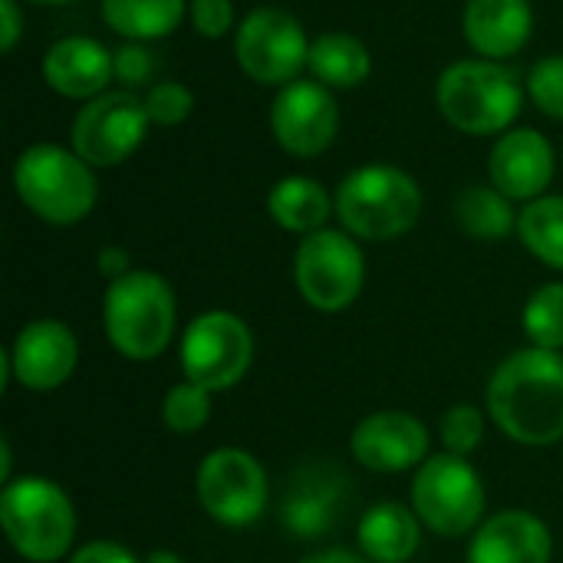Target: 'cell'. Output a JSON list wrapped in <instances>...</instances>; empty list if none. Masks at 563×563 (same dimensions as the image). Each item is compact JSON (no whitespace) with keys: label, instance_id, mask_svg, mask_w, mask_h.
I'll return each mask as SVG.
<instances>
[{"label":"cell","instance_id":"6da1fadb","mask_svg":"<svg viewBox=\"0 0 563 563\" xmlns=\"http://www.w3.org/2000/svg\"><path fill=\"white\" fill-rule=\"evenodd\" d=\"M488 416L518 445L544 449L563 439V356L515 350L488 379Z\"/></svg>","mask_w":563,"mask_h":563},{"label":"cell","instance_id":"7a4b0ae2","mask_svg":"<svg viewBox=\"0 0 563 563\" xmlns=\"http://www.w3.org/2000/svg\"><path fill=\"white\" fill-rule=\"evenodd\" d=\"M525 96L528 82H521L508 63L485 56L455 59L439 73L435 82V106L442 119L462 135L475 139H498L515 129Z\"/></svg>","mask_w":563,"mask_h":563},{"label":"cell","instance_id":"3957f363","mask_svg":"<svg viewBox=\"0 0 563 563\" xmlns=\"http://www.w3.org/2000/svg\"><path fill=\"white\" fill-rule=\"evenodd\" d=\"M13 191L20 205L53 228L86 221L99 201V178L89 162L56 142L26 145L13 162Z\"/></svg>","mask_w":563,"mask_h":563},{"label":"cell","instance_id":"277c9868","mask_svg":"<svg viewBox=\"0 0 563 563\" xmlns=\"http://www.w3.org/2000/svg\"><path fill=\"white\" fill-rule=\"evenodd\" d=\"M336 218L356 241H396L409 234L422 218L419 181L389 162H373L353 168L333 195Z\"/></svg>","mask_w":563,"mask_h":563},{"label":"cell","instance_id":"5b68a950","mask_svg":"<svg viewBox=\"0 0 563 563\" xmlns=\"http://www.w3.org/2000/svg\"><path fill=\"white\" fill-rule=\"evenodd\" d=\"M178 323V303L172 284L155 271H129L112 280L102 297V327L112 350L132 363L158 360Z\"/></svg>","mask_w":563,"mask_h":563},{"label":"cell","instance_id":"8992f818","mask_svg":"<svg viewBox=\"0 0 563 563\" xmlns=\"http://www.w3.org/2000/svg\"><path fill=\"white\" fill-rule=\"evenodd\" d=\"M0 528L23 561H63L73 554L76 508L56 482L20 475L0 492Z\"/></svg>","mask_w":563,"mask_h":563},{"label":"cell","instance_id":"52a82bcc","mask_svg":"<svg viewBox=\"0 0 563 563\" xmlns=\"http://www.w3.org/2000/svg\"><path fill=\"white\" fill-rule=\"evenodd\" d=\"M485 482L462 455H432L412 478V511L439 538H465L485 518Z\"/></svg>","mask_w":563,"mask_h":563},{"label":"cell","instance_id":"ba28073f","mask_svg":"<svg viewBox=\"0 0 563 563\" xmlns=\"http://www.w3.org/2000/svg\"><path fill=\"white\" fill-rule=\"evenodd\" d=\"M294 280L307 307L340 313L353 307L366 284V257L353 234L323 228L300 241L294 254Z\"/></svg>","mask_w":563,"mask_h":563},{"label":"cell","instance_id":"9c48e42d","mask_svg":"<svg viewBox=\"0 0 563 563\" xmlns=\"http://www.w3.org/2000/svg\"><path fill=\"white\" fill-rule=\"evenodd\" d=\"M303 23L284 7H254L234 30V59L257 86H287L300 79L310 59Z\"/></svg>","mask_w":563,"mask_h":563},{"label":"cell","instance_id":"30bf717a","mask_svg":"<svg viewBox=\"0 0 563 563\" xmlns=\"http://www.w3.org/2000/svg\"><path fill=\"white\" fill-rule=\"evenodd\" d=\"M145 99L129 89H106L82 102L69 122V148L92 168H115L129 162L148 135Z\"/></svg>","mask_w":563,"mask_h":563},{"label":"cell","instance_id":"8fae6325","mask_svg":"<svg viewBox=\"0 0 563 563\" xmlns=\"http://www.w3.org/2000/svg\"><path fill=\"white\" fill-rule=\"evenodd\" d=\"M178 363L188 383H198L208 393H228L254 363V336L238 313L208 310L188 323Z\"/></svg>","mask_w":563,"mask_h":563},{"label":"cell","instance_id":"7c38bea8","mask_svg":"<svg viewBox=\"0 0 563 563\" xmlns=\"http://www.w3.org/2000/svg\"><path fill=\"white\" fill-rule=\"evenodd\" d=\"M195 492L208 518L224 528H247L267 508V472L251 452L224 445L198 465Z\"/></svg>","mask_w":563,"mask_h":563},{"label":"cell","instance_id":"4fadbf2b","mask_svg":"<svg viewBox=\"0 0 563 563\" xmlns=\"http://www.w3.org/2000/svg\"><path fill=\"white\" fill-rule=\"evenodd\" d=\"M271 132L294 158L323 155L340 132V102L333 89L317 79H294L280 86L271 102Z\"/></svg>","mask_w":563,"mask_h":563},{"label":"cell","instance_id":"5bb4252c","mask_svg":"<svg viewBox=\"0 0 563 563\" xmlns=\"http://www.w3.org/2000/svg\"><path fill=\"white\" fill-rule=\"evenodd\" d=\"M558 172L554 142L541 129L515 125L495 139L488 155V178L492 185L508 195L511 201H534L548 195Z\"/></svg>","mask_w":563,"mask_h":563},{"label":"cell","instance_id":"9a60e30c","mask_svg":"<svg viewBox=\"0 0 563 563\" xmlns=\"http://www.w3.org/2000/svg\"><path fill=\"white\" fill-rule=\"evenodd\" d=\"M353 459L379 475H399L419 468L429 459V429L409 412H373L356 422L350 435Z\"/></svg>","mask_w":563,"mask_h":563},{"label":"cell","instance_id":"2e32d148","mask_svg":"<svg viewBox=\"0 0 563 563\" xmlns=\"http://www.w3.org/2000/svg\"><path fill=\"white\" fill-rule=\"evenodd\" d=\"M10 353L13 379L30 393L59 389L79 366V340L63 320H33L26 323Z\"/></svg>","mask_w":563,"mask_h":563},{"label":"cell","instance_id":"e0dca14e","mask_svg":"<svg viewBox=\"0 0 563 563\" xmlns=\"http://www.w3.org/2000/svg\"><path fill=\"white\" fill-rule=\"evenodd\" d=\"M40 76L43 82L76 102H89L109 89L112 76V49L99 43L96 36H63L56 40L43 59H40Z\"/></svg>","mask_w":563,"mask_h":563},{"label":"cell","instance_id":"ac0fdd59","mask_svg":"<svg viewBox=\"0 0 563 563\" xmlns=\"http://www.w3.org/2000/svg\"><path fill=\"white\" fill-rule=\"evenodd\" d=\"M554 538L548 525L521 508H508L478 525L468 563H551Z\"/></svg>","mask_w":563,"mask_h":563},{"label":"cell","instance_id":"d6986e66","mask_svg":"<svg viewBox=\"0 0 563 563\" xmlns=\"http://www.w3.org/2000/svg\"><path fill=\"white\" fill-rule=\"evenodd\" d=\"M462 33L478 56L505 63L528 46L534 33V7L531 0H468Z\"/></svg>","mask_w":563,"mask_h":563},{"label":"cell","instance_id":"ffe728a7","mask_svg":"<svg viewBox=\"0 0 563 563\" xmlns=\"http://www.w3.org/2000/svg\"><path fill=\"white\" fill-rule=\"evenodd\" d=\"M340 485H346V478L333 475L323 465L300 468L284 495V508H280L284 528L303 541L327 534L340 518V498H343Z\"/></svg>","mask_w":563,"mask_h":563},{"label":"cell","instance_id":"44dd1931","mask_svg":"<svg viewBox=\"0 0 563 563\" xmlns=\"http://www.w3.org/2000/svg\"><path fill=\"white\" fill-rule=\"evenodd\" d=\"M356 541L373 563H409L422 541V521L399 501H379L360 518Z\"/></svg>","mask_w":563,"mask_h":563},{"label":"cell","instance_id":"7402d4cb","mask_svg":"<svg viewBox=\"0 0 563 563\" xmlns=\"http://www.w3.org/2000/svg\"><path fill=\"white\" fill-rule=\"evenodd\" d=\"M267 214L280 231L290 234H313L323 231L330 214H336L333 195L310 175H287L267 191Z\"/></svg>","mask_w":563,"mask_h":563},{"label":"cell","instance_id":"603a6c76","mask_svg":"<svg viewBox=\"0 0 563 563\" xmlns=\"http://www.w3.org/2000/svg\"><path fill=\"white\" fill-rule=\"evenodd\" d=\"M307 73H310V79H317L330 89H356L373 73V53L360 36L330 30L310 43Z\"/></svg>","mask_w":563,"mask_h":563},{"label":"cell","instance_id":"cb8c5ba5","mask_svg":"<svg viewBox=\"0 0 563 563\" xmlns=\"http://www.w3.org/2000/svg\"><path fill=\"white\" fill-rule=\"evenodd\" d=\"M99 7L109 30L135 43L172 36L188 13V0H102Z\"/></svg>","mask_w":563,"mask_h":563},{"label":"cell","instance_id":"d4e9b609","mask_svg":"<svg viewBox=\"0 0 563 563\" xmlns=\"http://www.w3.org/2000/svg\"><path fill=\"white\" fill-rule=\"evenodd\" d=\"M518 214L515 201L495 185H468L455 198V221L475 241H505L518 234Z\"/></svg>","mask_w":563,"mask_h":563},{"label":"cell","instance_id":"484cf974","mask_svg":"<svg viewBox=\"0 0 563 563\" xmlns=\"http://www.w3.org/2000/svg\"><path fill=\"white\" fill-rule=\"evenodd\" d=\"M518 238L544 267L563 271V195H541L518 214Z\"/></svg>","mask_w":563,"mask_h":563},{"label":"cell","instance_id":"4316f807","mask_svg":"<svg viewBox=\"0 0 563 563\" xmlns=\"http://www.w3.org/2000/svg\"><path fill=\"white\" fill-rule=\"evenodd\" d=\"M525 336L538 350H563V280H551L531 294L521 313Z\"/></svg>","mask_w":563,"mask_h":563},{"label":"cell","instance_id":"83f0119b","mask_svg":"<svg viewBox=\"0 0 563 563\" xmlns=\"http://www.w3.org/2000/svg\"><path fill=\"white\" fill-rule=\"evenodd\" d=\"M162 419H165L168 432H175V435L201 432L211 419V393L201 389L198 383H188V379L172 386L165 402H162Z\"/></svg>","mask_w":563,"mask_h":563},{"label":"cell","instance_id":"f1b7e54d","mask_svg":"<svg viewBox=\"0 0 563 563\" xmlns=\"http://www.w3.org/2000/svg\"><path fill=\"white\" fill-rule=\"evenodd\" d=\"M142 99H145V112L152 125H162V129L181 125L195 109V92L178 79H158L155 86L145 89Z\"/></svg>","mask_w":563,"mask_h":563},{"label":"cell","instance_id":"f546056e","mask_svg":"<svg viewBox=\"0 0 563 563\" xmlns=\"http://www.w3.org/2000/svg\"><path fill=\"white\" fill-rule=\"evenodd\" d=\"M485 442V412L472 402H459L442 416V445L452 455L468 459Z\"/></svg>","mask_w":563,"mask_h":563},{"label":"cell","instance_id":"4dcf8cb0","mask_svg":"<svg viewBox=\"0 0 563 563\" xmlns=\"http://www.w3.org/2000/svg\"><path fill=\"white\" fill-rule=\"evenodd\" d=\"M528 96L548 119L563 122V53L544 56L531 66Z\"/></svg>","mask_w":563,"mask_h":563},{"label":"cell","instance_id":"1f68e13d","mask_svg":"<svg viewBox=\"0 0 563 563\" xmlns=\"http://www.w3.org/2000/svg\"><path fill=\"white\" fill-rule=\"evenodd\" d=\"M112 76H115L119 89H129V92L155 86L152 82V76H155L152 49L145 43H135V40H125L122 46H115L112 49Z\"/></svg>","mask_w":563,"mask_h":563},{"label":"cell","instance_id":"d6a6232c","mask_svg":"<svg viewBox=\"0 0 563 563\" xmlns=\"http://www.w3.org/2000/svg\"><path fill=\"white\" fill-rule=\"evenodd\" d=\"M188 20L205 40H221L238 30L231 0H188Z\"/></svg>","mask_w":563,"mask_h":563},{"label":"cell","instance_id":"836d02e7","mask_svg":"<svg viewBox=\"0 0 563 563\" xmlns=\"http://www.w3.org/2000/svg\"><path fill=\"white\" fill-rule=\"evenodd\" d=\"M66 563H142L125 544L119 541H89L76 548Z\"/></svg>","mask_w":563,"mask_h":563},{"label":"cell","instance_id":"e575fe53","mask_svg":"<svg viewBox=\"0 0 563 563\" xmlns=\"http://www.w3.org/2000/svg\"><path fill=\"white\" fill-rule=\"evenodd\" d=\"M23 10L20 0H0V49L13 53L23 36Z\"/></svg>","mask_w":563,"mask_h":563},{"label":"cell","instance_id":"d590c367","mask_svg":"<svg viewBox=\"0 0 563 563\" xmlns=\"http://www.w3.org/2000/svg\"><path fill=\"white\" fill-rule=\"evenodd\" d=\"M96 267H99V274L112 284V280H119V277H125L129 271H135L132 267V257H129V251L125 247H119V244H106L102 251H99V257H96Z\"/></svg>","mask_w":563,"mask_h":563},{"label":"cell","instance_id":"8d00e7d4","mask_svg":"<svg viewBox=\"0 0 563 563\" xmlns=\"http://www.w3.org/2000/svg\"><path fill=\"white\" fill-rule=\"evenodd\" d=\"M303 563H373V561H369V558H363V554H353V551H346V548H330V551H320V554L307 558Z\"/></svg>","mask_w":563,"mask_h":563},{"label":"cell","instance_id":"74e56055","mask_svg":"<svg viewBox=\"0 0 563 563\" xmlns=\"http://www.w3.org/2000/svg\"><path fill=\"white\" fill-rule=\"evenodd\" d=\"M10 462H13V455H10V442L3 439L0 442V482L7 485V482H13V475H10Z\"/></svg>","mask_w":563,"mask_h":563},{"label":"cell","instance_id":"f35d334b","mask_svg":"<svg viewBox=\"0 0 563 563\" xmlns=\"http://www.w3.org/2000/svg\"><path fill=\"white\" fill-rule=\"evenodd\" d=\"M142 563H185V561H181L175 551H152V554H148Z\"/></svg>","mask_w":563,"mask_h":563},{"label":"cell","instance_id":"ab89813d","mask_svg":"<svg viewBox=\"0 0 563 563\" xmlns=\"http://www.w3.org/2000/svg\"><path fill=\"white\" fill-rule=\"evenodd\" d=\"M23 3H36V7H66V3H76V0H23Z\"/></svg>","mask_w":563,"mask_h":563}]
</instances>
